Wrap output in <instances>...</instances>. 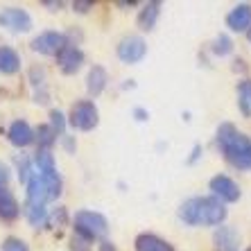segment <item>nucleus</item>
<instances>
[{
  "label": "nucleus",
  "instance_id": "9",
  "mask_svg": "<svg viewBox=\"0 0 251 251\" xmlns=\"http://www.w3.org/2000/svg\"><path fill=\"white\" fill-rule=\"evenodd\" d=\"M210 190H213V197L220 199V201H228V204H233V201H238L240 199V186L231 179V176L226 175H217L210 179Z\"/></svg>",
  "mask_w": 251,
  "mask_h": 251
},
{
  "label": "nucleus",
  "instance_id": "20",
  "mask_svg": "<svg viewBox=\"0 0 251 251\" xmlns=\"http://www.w3.org/2000/svg\"><path fill=\"white\" fill-rule=\"evenodd\" d=\"M25 215H27L29 226H43L48 222V208L41 204H25Z\"/></svg>",
  "mask_w": 251,
  "mask_h": 251
},
{
  "label": "nucleus",
  "instance_id": "35",
  "mask_svg": "<svg viewBox=\"0 0 251 251\" xmlns=\"http://www.w3.org/2000/svg\"><path fill=\"white\" fill-rule=\"evenodd\" d=\"M43 5H46V7H50V12H57L59 7H61V2H59V0H57V2H48V0H46Z\"/></svg>",
  "mask_w": 251,
  "mask_h": 251
},
{
  "label": "nucleus",
  "instance_id": "29",
  "mask_svg": "<svg viewBox=\"0 0 251 251\" xmlns=\"http://www.w3.org/2000/svg\"><path fill=\"white\" fill-rule=\"evenodd\" d=\"M91 7H93V2H84V0H75L73 2V9H77L79 14H86Z\"/></svg>",
  "mask_w": 251,
  "mask_h": 251
},
{
  "label": "nucleus",
  "instance_id": "19",
  "mask_svg": "<svg viewBox=\"0 0 251 251\" xmlns=\"http://www.w3.org/2000/svg\"><path fill=\"white\" fill-rule=\"evenodd\" d=\"M34 165H36V172H39V175H43V176L59 175L57 165H54L52 152H48V150H39V152L34 154Z\"/></svg>",
  "mask_w": 251,
  "mask_h": 251
},
{
  "label": "nucleus",
  "instance_id": "10",
  "mask_svg": "<svg viewBox=\"0 0 251 251\" xmlns=\"http://www.w3.org/2000/svg\"><path fill=\"white\" fill-rule=\"evenodd\" d=\"M57 64H59V68H61V73H66V75H75L84 64V52L77 46H70L68 43V46H64L61 50H59Z\"/></svg>",
  "mask_w": 251,
  "mask_h": 251
},
{
  "label": "nucleus",
  "instance_id": "6",
  "mask_svg": "<svg viewBox=\"0 0 251 251\" xmlns=\"http://www.w3.org/2000/svg\"><path fill=\"white\" fill-rule=\"evenodd\" d=\"M147 54V43L143 36L129 34L118 43V59L123 64H140Z\"/></svg>",
  "mask_w": 251,
  "mask_h": 251
},
{
  "label": "nucleus",
  "instance_id": "37",
  "mask_svg": "<svg viewBox=\"0 0 251 251\" xmlns=\"http://www.w3.org/2000/svg\"><path fill=\"white\" fill-rule=\"evenodd\" d=\"M100 249H102V251H116V249H113V245H111V242H106V240H104V242H102V247H100Z\"/></svg>",
  "mask_w": 251,
  "mask_h": 251
},
{
  "label": "nucleus",
  "instance_id": "36",
  "mask_svg": "<svg viewBox=\"0 0 251 251\" xmlns=\"http://www.w3.org/2000/svg\"><path fill=\"white\" fill-rule=\"evenodd\" d=\"M199 152H201V147H195V150H193V156H190V163H195V161H197V156H199Z\"/></svg>",
  "mask_w": 251,
  "mask_h": 251
},
{
  "label": "nucleus",
  "instance_id": "25",
  "mask_svg": "<svg viewBox=\"0 0 251 251\" xmlns=\"http://www.w3.org/2000/svg\"><path fill=\"white\" fill-rule=\"evenodd\" d=\"M2 251H29V247L25 245L21 238H5L2 240Z\"/></svg>",
  "mask_w": 251,
  "mask_h": 251
},
{
  "label": "nucleus",
  "instance_id": "7",
  "mask_svg": "<svg viewBox=\"0 0 251 251\" xmlns=\"http://www.w3.org/2000/svg\"><path fill=\"white\" fill-rule=\"evenodd\" d=\"M32 50L39 54H46V57H57L59 50L64 46H68V39H66V34H61V32H54V29H48V32H41L39 36H34L32 39Z\"/></svg>",
  "mask_w": 251,
  "mask_h": 251
},
{
  "label": "nucleus",
  "instance_id": "39",
  "mask_svg": "<svg viewBox=\"0 0 251 251\" xmlns=\"http://www.w3.org/2000/svg\"><path fill=\"white\" fill-rule=\"evenodd\" d=\"M247 251H251V247H249V249H247Z\"/></svg>",
  "mask_w": 251,
  "mask_h": 251
},
{
  "label": "nucleus",
  "instance_id": "24",
  "mask_svg": "<svg viewBox=\"0 0 251 251\" xmlns=\"http://www.w3.org/2000/svg\"><path fill=\"white\" fill-rule=\"evenodd\" d=\"M16 165H18V179L27 183L29 175H32V161L25 154H21V156H16Z\"/></svg>",
  "mask_w": 251,
  "mask_h": 251
},
{
  "label": "nucleus",
  "instance_id": "3",
  "mask_svg": "<svg viewBox=\"0 0 251 251\" xmlns=\"http://www.w3.org/2000/svg\"><path fill=\"white\" fill-rule=\"evenodd\" d=\"M59 195H61V176L59 175L43 176L36 170H32V175L27 179V204L46 206V201L57 199Z\"/></svg>",
  "mask_w": 251,
  "mask_h": 251
},
{
  "label": "nucleus",
  "instance_id": "30",
  "mask_svg": "<svg viewBox=\"0 0 251 251\" xmlns=\"http://www.w3.org/2000/svg\"><path fill=\"white\" fill-rule=\"evenodd\" d=\"M66 222V208H57V213L52 215V224L54 226H61Z\"/></svg>",
  "mask_w": 251,
  "mask_h": 251
},
{
  "label": "nucleus",
  "instance_id": "23",
  "mask_svg": "<svg viewBox=\"0 0 251 251\" xmlns=\"http://www.w3.org/2000/svg\"><path fill=\"white\" fill-rule=\"evenodd\" d=\"M66 116L61 111H57V109H52L50 111V127H52V131L57 136H64V131H66Z\"/></svg>",
  "mask_w": 251,
  "mask_h": 251
},
{
  "label": "nucleus",
  "instance_id": "32",
  "mask_svg": "<svg viewBox=\"0 0 251 251\" xmlns=\"http://www.w3.org/2000/svg\"><path fill=\"white\" fill-rule=\"evenodd\" d=\"M48 98H50V95H48L46 88H41V91H36V93H34V102H36V104H46Z\"/></svg>",
  "mask_w": 251,
  "mask_h": 251
},
{
  "label": "nucleus",
  "instance_id": "11",
  "mask_svg": "<svg viewBox=\"0 0 251 251\" xmlns=\"http://www.w3.org/2000/svg\"><path fill=\"white\" fill-rule=\"evenodd\" d=\"M226 27L231 29V32H238V34H242V32H247V29L251 27V5L249 2H240V5H235L233 9L226 14Z\"/></svg>",
  "mask_w": 251,
  "mask_h": 251
},
{
  "label": "nucleus",
  "instance_id": "14",
  "mask_svg": "<svg viewBox=\"0 0 251 251\" xmlns=\"http://www.w3.org/2000/svg\"><path fill=\"white\" fill-rule=\"evenodd\" d=\"M21 215V204L18 199L14 197V193L7 186L0 188V220L5 222H14Z\"/></svg>",
  "mask_w": 251,
  "mask_h": 251
},
{
  "label": "nucleus",
  "instance_id": "31",
  "mask_svg": "<svg viewBox=\"0 0 251 251\" xmlns=\"http://www.w3.org/2000/svg\"><path fill=\"white\" fill-rule=\"evenodd\" d=\"M7 181H9V168L0 163V188L7 186Z\"/></svg>",
  "mask_w": 251,
  "mask_h": 251
},
{
  "label": "nucleus",
  "instance_id": "26",
  "mask_svg": "<svg viewBox=\"0 0 251 251\" xmlns=\"http://www.w3.org/2000/svg\"><path fill=\"white\" fill-rule=\"evenodd\" d=\"M29 79H32V84H34V86L43 88V86H46V70L39 68V66H34V68L29 70Z\"/></svg>",
  "mask_w": 251,
  "mask_h": 251
},
{
  "label": "nucleus",
  "instance_id": "8",
  "mask_svg": "<svg viewBox=\"0 0 251 251\" xmlns=\"http://www.w3.org/2000/svg\"><path fill=\"white\" fill-rule=\"evenodd\" d=\"M0 27L9 29V32H29L32 16L21 7H5L0 12Z\"/></svg>",
  "mask_w": 251,
  "mask_h": 251
},
{
  "label": "nucleus",
  "instance_id": "38",
  "mask_svg": "<svg viewBox=\"0 0 251 251\" xmlns=\"http://www.w3.org/2000/svg\"><path fill=\"white\" fill-rule=\"evenodd\" d=\"M247 39H249V43H251V27L247 29Z\"/></svg>",
  "mask_w": 251,
  "mask_h": 251
},
{
  "label": "nucleus",
  "instance_id": "12",
  "mask_svg": "<svg viewBox=\"0 0 251 251\" xmlns=\"http://www.w3.org/2000/svg\"><path fill=\"white\" fill-rule=\"evenodd\" d=\"M213 242L220 251H238L240 249V233L235 226L228 224H220L213 233Z\"/></svg>",
  "mask_w": 251,
  "mask_h": 251
},
{
  "label": "nucleus",
  "instance_id": "15",
  "mask_svg": "<svg viewBox=\"0 0 251 251\" xmlns=\"http://www.w3.org/2000/svg\"><path fill=\"white\" fill-rule=\"evenodd\" d=\"M106 82H109V75H106V70L102 66H93V68L88 70L86 75V91L91 98H98L102 91L106 88Z\"/></svg>",
  "mask_w": 251,
  "mask_h": 251
},
{
  "label": "nucleus",
  "instance_id": "17",
  "mask_svg": "<svg viewBox=\"0 0 251 251\" xmlns=\"http://www.w3.org/2000/svg\"><path fill=\"white\" fill-rule=\"evenodd\" d=\"M18 70H21V54L9 46H0V73L16 75Z\"/></svg>",
  "mask_w": 251,
  "mask_h": 251
},
{
  "label": "nucleus",
  "instance_id": "5",
  "mask_svg": "<svg viewBox=\"0 0 251 251\" xmlns=\"http://www.w3.org/2000/svg\"><path fill=\"white\" fill-rule=\"evenodd\" d=\"M68 123L73 129H79V131H91V129L98 127L100 111L93 100H79V102H75L73 109H70Z\"/></svg>",
  "mask_w": 251,
  "mask_h": 251
},
{
  "label": "nucleus",
  "instance_id": "33",
  "mask_svg": "<svg viewBox=\"0 0 251 251\" xmlns=\"http://www.w3.org/2000/svg\"><path fill=\"white\" fill-rule=\"evenodd\" d=\"M134 116H136V120H140V123H145L147 118H150V113H147L145 109H140V106H138V109H134Z\"/></svg>",
  "mask_w": 251,
  "mask_h": 251
},
{
  "label": "nucleus",
  "instance_id": "4",
  "mask_svg": "<svg viewBox=\"0 0 251 251\" xmlns=\"http://www.w3.org/2000/svg\"><path fill=\"white\" fill-rule=\"evenodd\" d=\"M73 224H75V233H79L91 242L109 233V220L98 210H77Z\"/></svg>",
  "mask_w": 251,
  "mask_h": 251
},
{
  "label": "nucleus",
  "instance_id": "1",
  "mask_svg": "<svg viewBox=\"0 0 251 251\" xmlns=\"http://www.w3.org/2000/svg\"><path fill=\"white\" fill-rule=\"evenodd\" d=\"M226 206L213 195L190 197L179 208V220L188 226H220L226 220Z\"/></svg>",
  "mask_w": 251,
  "mask_h": 251
},
{
  "label": "nucleus",
  "instance_id": "13",
  "mask_svg": "<svg viewBox=\"0 0 251 251\" xmlns=\"http://www.w3.org/2000/svg\"><path fill=\"white\" fill-rule=\"evenodd\" d=\"M7 138H9V143H12L14 147L23 150V147H27V145L34 143V129L29 127L25 120H14V123L9 125Z\"/></svg>",
  "mask_w": 251,
  "mask_h": 251
},
{
  "label": "nucleus",
  "instance_id": "21",
  "mask_svg": "<svg viewBox=\"0 0 251 251\" xmlns=\"http://www.w3.org/2000/svg\"><path fill=\"white\" fill-rule=\"evenodd\" d=\"M57 138L59 136L52 131V127L50 125H41V127H36V131H34V140L39 143V150H52V145L57 143Z\"/></svg>",
  "mask_w": 251,
  "mask_h": 251
},
{
  "label": "nucleus",
  "instance_id": "28",
  "mask_svg": "<svg viewBox=\"0 0 251 251\" xmlns=\"http://www.w3.org/2000/svg\"><path fill=\"white\" fill-rule=\"evenodd\" d=\"M88 242H91V240H86V238H82L79 233H75L73 235V240H70V249L73 251H88Z\"/></svg>",
  "mask_w": 251,
  "mask_h": 251
},
{
  "label": "nucleus",
  "instance_id": "16",
  "mask_svg": "<svg viewBox=\"0 0 251 251\" xmlns=\"http://www.w3.org/2000/svg\"><path fill=\"white\" fill-rule=\"evenodd\" d=\"M134 247H136V251H175L168 240L158 238L154 233H140L136 238Z\"/></svg>",
  "mask_w": 251,
  "mask_h": 251
},
{
  "label": "nucleus",
  "instance_id": "27",
  "mask_svg": "<svg viewBox=\"0 0 251 251\" xmlns=\"http://www.w3.org/2000/svg\"><path fill=\"white\" fill-rule=\"evenodd\" d=\"M238 98L251 106V79H245V82H240V86H238Z\"/></svg>",
  "mask_w": 251,
  "mask_h": 251
},
{
  "label": "nucleus",
  "instance_id": "34",
  "mask_svg": "<svg viewBox=\"0 0 251 251\" xmlns=\"http://www.w3.org/2000/svg\"><path fill=\"white\" fill-rule=\"evenodd\" d=\"M64 147L68 150V152H75V143H73L70 138H66V136H64Z\"/></svg>",
  "mask_w": 251,
  "mask_h": 251
},
{
  "label": "nucleus",
  "instance_id": "18",
  "mask_svg": "<svg viewBox=\"0 0 251 251\" xmlns=\"http://www.w3.org/2000/svg\"><path fill=\"white\" fill-rule=\"evenodd\" d=\"M158 14H161V2L152 0V2L143 5V9L138 12V27L143 29V32L154 29V25H156V21H158Z\"/></svg>",
  "mask_w": 251,
  "mask_h": 251
},
{
  "label": "nucleus",
  "instance_id": "2",
  "mask_svg": "<svg viewBox=\"0 0 251 251\" xmlns=\"http://www.w3.org/2000/svg\"><path fill=\"white\" fill-rule=\"evenodd\" d=\"M217 145L222 150L224 158L238 170H251V138L224 123L217 127Z\"/></svg>",
  "mask_w": 251,
  "mask_h": 251
},
{
  "label": "nucleus",
  "instance_id": "22",
  "mask_svg": "<svg viewBox=\"0 0 251 251\" xmlns=\"http://www.w3.org/2000/svg\"><path fill=\"white\" fill-rule=\"evenodd\" d=\"M233 52V41L228 39L226 34H220L213 41V54H217V57H226V54Z\"/></svg>",
  "mask_w": 251,
  "mask_h": 251
}]
</instances>
